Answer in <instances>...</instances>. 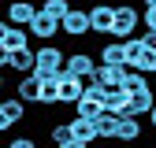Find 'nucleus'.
Here are the masks:
<instances>
[{
  "mask_svg": "<svg viewBox=\"0 0 156 148\" xmlns=\"http://www.w3.org/2000/svg\"><path fill=\"white\" fill-rule=\"evenodd\" d=\"M141 37H145V45H149V48H156V33H149V30H145Z\"/></svg>",
  "mask_w": 156,
  "mask_h": 148,
  "instance_id": "28",
  "label": "nucleus"
},
{
  "mask_svg": "<svg viewBox=\"0 0 156 148\" xmlns=\"http://www.w3.org/2000/svg\"><path fill=\"white\" fill-rule=\"evenodd\" d=\"M4 59V67L19 70V74H34L37 70V52L34 48H23V52H15V56H0Z\"/></svg>",
  "mask_w": 156,
  "mask_h": 148,
  "instance_id": "14",
  "label": "nucleus"
},
{
  "mask_svg": "<svg viewBox=\"0 0 156 148\" xmlns=\"http://www.w3.org/2000/svg\"><path fill=\"white\" fill-rule=\"evenodd\" d=\"M104 111H108V115H119V119H126V115H130V92H126V89H112V92H108V104H104Z\"/></svg>",
  "mask_w": 156,
  "mask_h": 148,
  "instance_id": "17",
  "label": "nucleus"
},
{
  "mask_svg": "<svg viewBox=\"0 0 156 148\" xmlns=\"http://www.w3.org/2000/svg\"><path fill=\"white\" fill-rule=\"evenodd\" d=\"M89 26H93L97 37H112V30H115V4L97 0V4L89 8Z\"/></svg>",
  "mask_w": 156,
  "mask_h": 148,
  "instance_id": "3",
  "label": "nucleus"
},
{
  "mask_svg": "<svg viewBox=\"0 0 156 148\" xmlns=\"http://www.w3.org/2000/svg\"><path fill=\"white\" fill-rule=\"evenodd\" d=\"M86 96V78H74V74H60V104L63 107H74L78 100Z\"/></svg>",
  "mask_w": 156,
  "mask_h": 148,
  "instance_id": "6",
  "label": "nucleus"
},
{
  "mask_svg": "<svg viewBox=\"0 0 156 148\" xmlns=\"http://www.w3.org/2000/svg\"><path fill=\"white\" fill-rule=\"evenodd\" d=\"M123 78H126V67H104V63H97V70L89 74V85H104V89H123Z\"/></svg>",
  "mask_w": 156,
  "mask_h": 148,
  "instance_id": "10",
  "label": "nucleus"
},
{
  "mask_svg": "<svg viewBox=\"0 0 156 148\" xmlns=\"http://www.w3.org/2000/svg\"><path fill=\"white\" fill-rule=\"evenodd\" d=\"M48 137H52V144H56V148H60V144H67V141L74 137V133H71V122H56V126L48 130Z\"/></svg>",
  "mask_w": 156,
  "mask_h": 148,
  "instance_id": "24",
  "label": "nucleus"
},
{
  "mask_svg": "<svg viewBox=\"0 0 156 148\" xmlns=\"http://www.w3.org/2000/svg\"><path fill=\"white\" fill-rule=\"evenodd\" d=\"M123 45H126V67H130V70H138L141 56H145V48H149V45H145V37L138 33V37H130V41H123Z\"/></svg>",
  "mask_w": 156,
  "mask_h": 148,
  "instance_id": "19",
  "label": "nucleus"
},
{
  "mask_svg": "<svg viewBox=\"0 0 156 148\" xmlns=\"http://www.w3.org/2000/svg\"><path fill=\"white\" fill-rule=\"evenodd\" d=\"M23 119H26V104L19 96H8L4 104H0V130H15Z\"/></svg>",
  "mask_w": 156,
  "mask_h": 148,
  "instance_id": "12",
  "label": "nucleus"
},
{
  "mask_svg": "<svg viewBox=\"0 0 156 148\" xmlns=\"http://www.w3.org/2000/svg\"><path fill=\"white\" fill-rule=\"evenodd\" d=\"M23 48H30V30L4 22V26H0V52H4V56H15V52H23Z\"/></svg>",
  "mask_w": 156,
  "mask_h": 148,
  "instance_id": "4",
  "label": "nucleus"
},
{
  "mask_svg": "<svg viewBox=\"0 0 156 148\" xmlns=\"http://www.w3.org/2000/svg\"><path fill=\"white\" fill-rule=\"evenodd\" d=\"M93 4H97V0H93Z\"/></svg>",
  "mask_w": 156,
  "mask_h": 148,
  "instance_id": "31",
  "label": "nucleus"
},
{
  "mask_svg": "<svg viewBox=\"0 0 156 148\" xmlns=\"http://www.w3.org/2000/svg\"><path fill=\"white\" fill-rule=\"evenodd\" d=\"M37 15H41V8H37L34 0H11V4H8V22H11V26L30 30Z\"/></svg>",
  "mask_w": 156,
  "mask_h": 148,
  "instance_id": "5",
  "label": "nucleus"
},
{
  "mask_svg": "<svg viewBox=\"0 0 156 148\" xmlns=\"http://www.w3.org/2000/svg\"><path fill=\"white\" fill-rule=\"evenodd\" d=\"M141 26L149 33H156V8H141Z\"/></svg>",
  "mask_w": 156,
  "mask_h": 148,
  "instance_id": "25",
  "label": "nucleus"
},
{
  "mask_svg": "<svg viewBox=\"0 0 156 148\" xmlns=\"http://www.w3.org/2000/svg\"><path fill=\"white\" fill-rule=\"evenodd\" d=\"M119 115H108V111H104V115L101 119H97V133H101L104 141H115V137H119Z\"/></svg>",
  "mask_w": 156,
  "mask_h": 148,
  "instance_id": "20",
  "label": "nucleus"
},
{
  "mask_svg": "<svg viewBox=\"0 0 156 148\" xmlns=\"http://www.w3.org/2000/svg\"><path fill=\"white\" fill-rule=\"evenodd\" d=\"M97 63H104V67H126V45L123 41L97 45Z\"/></svg>",
  "mask_w": 156,
  "mask_h": 148,
  "instance_id": "11",
  "label": "nucleus"
},
{
  "mask_svg": "<svg viewBox=\"0 0 156 148\" xmlns=\"http://www.w3.org/2000/svg\"><path fill=\"white\" fill-rule=\"evenodd\" d=\"M152 107H156V92H152V85H149V89H138V92H130V115H134V119L152 115Z\"/></svg>",
  "mask_w": 156,
  "mask_h": 148,
  "instance_id": "15",
  "label": "nucleus"
},
{
  "mask_svg": "<svg viewBox=\"0 0 156 148\" xmlns=\"http://www.w3.org/2000/svg\"><path fill=\"white\" fill-rule=\"evenodd\" d=\"M141 26V8H134L130 0H115V30H112V41H130L138 37Z\"/></svg>",
  "mask_w": 156,
  "mask_h": 148,
  "instance_id": "1",
  "label": "nucleus"
},
{
  "mask_svg": "<svg viewBox=\"0 0 156 148\" xmlns=\"http://www.w3.org/2000/svg\"><path fill=\"white\" fill-rule=\"evenodd\" d=\"M141 8H156V0H141Z\"/></svg>",
  "mask_w": 156,
  "mask_h": 148,
  "instance_id": "30",
  "label": "nucleus"
},
{
  "mask_svg": "<svg viewBox=\"0 0 156 148\" xmlns=\"http://www.w3.org/2000/svg\"><path fill=\"white\" fill-rule=\"evenodd\" d=\"M37 74L41 78H60L63 67H67V52L60 45H37Z\"/></svg>",
  "mask_w": 156,
  "mask_h": 148,
  "instance_id": "2",
  "label": "nucleus"
},
{
  "mask_svg": "<svg viewBox=\"0 0 156 148\" xmlns=\"http://www.w3.org/2000/svg\"><path fill=\"white\" fill-rule=\"evenodd\" d=\"M149 126H152V130H156V107H152V115H149Z\"/></svg>",
  "mask_w": 156,
  "mask_h": 148,
  "instance_id": "29",
  "label": "nucleus"
},
{
  "mask_svg": "<svg viewBox=\"0 0 156 148\" xmlns=\"http://www.w3.org/2000/svg\"><path fill=\"white\" fill-rule=\"evenodd\" d=\"M56 33H63V22H60V18H52V15H37L34 18V26H30V37H37V41H41V45H52V37Z\"/></svg>",
  "mask_w": 156,
  "mask_h": 148,
  "instance_id": "9",
  "label": "nucleus"
},
{
  "mask_svg": "<svg viewBox=\"0 0 156 148\" xmlns=\"http://www.w3.org/2000/svg\"><path fill=\"white\" fill-rule=\"evenodd\" d=\"M41 11H45V15H52V18H60V22H63V18H67V15H71L74 8H71V0H45V4H41Z\"/></svg>",
  "mask_w": 156,
  "mask_h": 148,
  "instance_id": "22",
  "label": "nucleus"
},
{
  "mask_svg": "<svg viewBox=\"0 0 156 148\" xmlns=\"http://www.w3.org/2000/svg\"><path fill=\"white\" fill-rule=\"evenodd\" d=\"M8 148H37V141L30 137V133H23V137H11V144Z\"/></svg>",
  "mask_w": 156,
  "mask_h": 148,
  "instance_id": "26",
  "label": "nucleus"
},
{
  "mask_svg": "<svg viewBox=\"0 0 156 148\" xmlns=\"http://www.w3.org/2000/svg\"><path fill=\"white\" fill-rule=\"evenodd\" d=\"M71 133H74L78 141H86V144L101 141V133H97V119H82V115H74V119H71Z\"/></svg>",
  "mask_w": 156,
  "mask_h": 148,
  "instance_id": "16",
  "label": "nucleus"
},
{
  "mask_svg": "<svg viewBox=\"0 0 156 148\" xmlns=\"http://www.w3.org/2000/svg\"><path fill=\"white\" fill-rule=\"evenodd\" d=\"M41 107H63V104H60V78H45V89H41Z\"/></svg>",
  "mask_w": 156,
  "mask_h": 148,
  "instance_id": "21",
  "label": "nucleus"
},
{
  "mask_svg": "<svg viewBox=\"0 0 156 148\" xmlns=\"http://www.w3.org/2000/svg\"><path fill=\"white\" fill-rule=\"evenodd\" d=\"M138 141H141V122L134 119V115H126L119 122V137H115V144H138Z\"/></svg>",
  "mask_w": 156,
  "mask_h": 148,
  "instance_id": "18",
  "label": "nucleus"
},
{
  "mask_svg": "<svg viewBox=\"0 0 156 148\" xmlns=\"http://www.w3.org/2000/svg\"><path fill=\"white\" fill-rule=\"evenodd\" d=\"M123 89H126V92H138V89H149V78H145L141 70H130V67H126V78H123Z\"/></svg>",
  "mask_w": 156,
  "mask_h": 148,
  "instance_id": "23",
  "label": "nucleus"
},
{
  "mask_svg": "<svg viewBox=\"0 0 156 148\" xmlns=\"http://www.w3.org/2000/svg\"><path fill=\"white\" fill-rule=\"evenodd\" d=\"M86 33H93V26H89V8H74L63 18V37L78 41V37H86Z\"/></svg>",
  "mask_w": 156,
  "mask_h": 148,
  "instance_id": "8",
  "label": "nucleus"
},
{
  "mask_svg": "<svg viewBox=\"0 0 156 148\" xmlns=\"http://www.w3.org/2000/svg\"><path fill=\"white\" fill-rule=\"evenodd\" d=\"M41 89H45V78L34 70V74H23V78H19L15 96L23 100V104H41Z\"/></svg>",
  "mask_w": 156,
  "mask_h": 148,
  "instance_id": "7",
  "label": "nucleus"
},
{
  "mask_svg": "<svg viewBox=\"0 0 156 148\" xmlns=\"http://www.w3.org/2000/svg\"><path fill=\"white\" fill-rule=\"evenodd\" d=\"M60 148H89V144H86V141H78V137H71V141H67V144H60Z\"/></svg>",
  "mask_w": 156,
  "mask_h": 148,
  "instance_id": "27",
  "label": "nucleus"
},
{
  "mask_svg": "<svg viewBox=\"0 0 156 148\" xmlns=\"http://www.w3.org/2000/svg\"><path fill=\"white\" fill-rule=\"evenodd\" d=\"M67 74H74V78H86L89 82V74L97 70V59L89 52H67V67H63Z\"/></svg>",
  "mask_w": 156,
  "mask_h": 148,
  "instance_id": "13",
  "label": "nucleus"
}]
</instances>
